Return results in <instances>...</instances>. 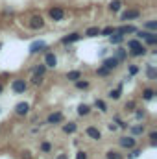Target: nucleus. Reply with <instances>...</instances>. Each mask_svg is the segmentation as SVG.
<instances>
[{
    "label": "nucleus",
    "mask_w": 157,
    "mask_h": 159,
    "mask_svg": "<svg viewBox=\"0 0 157 159\" xmlns=\"http://www.w3.org/2000/svg\"><path fill=\"white\" fill-rule=\"evenodd\" d=\"M144 39H146V43H148V44H155V43H157V35L154 34V32H152V34H148V32H146Z\"/></svg>",
    "instance_id": "nucleus-20"
},
{
    "label": "nucleus",
    "mask_w": 157,
    "mask_h": 159,
    "mask_svg": "<svg viewBox=\"0 0 157 159\" xmlns=\"http://www.w3.org/2000/svg\"><path fill=\"white\" fill-rule=\"evenodd\" d=\"M137 72H139V69H137L135 65H133V67H129V74H137Z\"/></svg>",
    "instance_id": "nucleus-37"
},
{
    "label": "nucleus",
    "mask_w": 157,
    "mask_h": 159,
    "mask_svg": "<svg viewBox=\"0 0 157 159\" xmlns=\"http://www.w3.org/2000/svg\"><path fill=\"white\" fill-rule=\"evenodd\" d=\"M2 91H4V87H2V83H0V93H2Z\"/></svg>",
    "instance_id": "nucleus-41"
},
{
    "label": "nucleus",
    "mask_w": 157,
    "mask_h": 159,
    "mask_svg": "<svg viewBox=\"0 0 157 159\" xmlns=\"http://www.w3.org/2000/svg\"><path fill=\"white\" fill-rule=\"evenodd\" d=\"M96 107H98L100 111H107V107H105V102H104V100H98V98H96Z\"/></svg>",
    "instance_id": "nucleus-24"
},
{
    "label": "nucleus",
    "mask_w": 157,
    "mask_h": 159,
    "mask_svg": "<svg viewBox=\"0 0 157 159\" xmlns=\"http://www.w3.org/2000/svg\"><path fill=\"white\" fill-rule=\"evenodd\" d=\"M44 48H46V43H44V41H35V43L30 46V52H32V54H37V52L44 50Z\"/></svg>",
    "instance_id": "nucleus-8"
},
{
    "label": "nucleus",
    "mask_w": 157,
    "mask_h": 159,
    "mask_svg": "<svg viewBox=\"0 0 157 159\" xmlns=\"http://www.w3.org/2000/svg\"><path fill=\"white\" fill-rule=\"evenodd\" d=\"M79 34H70V35H67V37H63V44H70V43H74V41H79Z\"/></svg>",
    "instance_id": "nucleus-14"
},
{
    "label": "nucleus",
    "mask_w": 157,
    "mask_h": 159,
    "mask_svg": "<svg viewBox=\"0 0 157 159\" xmlns=\"http://www.w3.org/2000/svg\"><path fill=\"white\" fill-rule=\"evenodd\" d=\"M146 28H148V30H157V22H155V20L146 22Z\"/></svg>",
    "instance_id": "nucleus-31"
},
{
    "label": "nucleus",
    "mask_w": 157,
    "mask_h": 159,
    "mask_svg": "<svg viewBox=\"0 0 157 159\" xmlns=\"http://www.w3.org/2000/svg\"><path fill=\"white\" fill-rule=\"evenodd\" d=\"M117 57L118 61H122V59H126V50H122V48H118V52H117Z\"/></svg>",
    "instance_id": "nucleus-26"
},
{
    "label": "nucleus",
    "mask_w": 157,
    "mask_h": 159,
    "mask_svg": "<svg viewBox=\"0 0 157 159\" xmlns=\"http://www.w3.org/2000/svg\"><path fill=\"white\" fill-rule=\"evenodd\" d=\"M63 17H65V11H63V7H52L50 9V19L52 20H63Z\"/></svg>",
    "instance_id": "nucleus-3"
},
{
    "label": "nucleus",
    "mask_w": 157,
    "mask_h": 159,
    "mask_svg": "<svg viewBox=\"0 0 157 159\" xmlns=\"http://www.w3.org/2000/svg\"><path fill=\"white\" fill-rule=\"evenodd\" d=\"M81 78V72L79 70H70V72H67V80H70V81H76V80Z\"/></svg>",
    "instance_id": "nucleus-17"
},
{
    "label": "nucleus",
    "mask_w": 157,
    "mask_h": 159,
    "mask_svg": "<svg viewBox=\"0 0 157 159\" xmlns=\"http://www.w3.org/2000/svg\"><path fill=\"white\" fill-rule=\"evenodd\" d=\"M120 6H122V2H120V0H113V2L109 4V9H111V11H118V9H120Z\"/></svg>",
    "instance_id": "nucleus-22"
},
{
    "label": "nucleus",
    "mask_w": 157,
    "mask_h": 159,
    "mask_svg": "<svg viewBox=\"0 0 157 159\" xmlns=\"http://www.w3.org/2000/svg\"><path fill=\"white\" fill-rule=\"evenodd\" d=\"M109 98H113V100H118V98H120V87L109 93Z\"/></svg>",
    "instance_id": "nucleus-25"
},
{
    "label": "nucleus",
    "mask_w": 157,
    "mask_h": 159,
    "mask_svg": "<svg viewBox=\"0 0 157 159\" xmlns=\"http://www.w3.org/2000/svg\"><path fill=\"white\" fill-rule=\"evenodd\" d=\"M154 94H155V93H154L152 89H144V93H142V98H144V100H152V98H154Z\"/></svg>",
    "instance_id": "nucleus-21"
},
{
    "label": "nucleus",
    "mask_w": 157,
    "mask_h": 159,
    "mask_svg": "<svg viewBox=\"0 0 157 159\" xmlns=\"http://www.w3.org/2000/svg\"><path fill=\"white\" fill-rule=\"evenodd\" d=\"M98 74H100V76H107V74H109V69L102 67V69H98Z\"/></svg>",
    "instance_id": "nucleus-33"
},
{
    "label": "nucleus",
    "mask_w": 157,
    "mask_h": 159,
    "mask_svg": "<svg viewBox=\"0 0 157 159\" xmlns=\"http://www.w3.org/2000/svg\"><path fill=\"white\" fill-rule=\"evenodd\" d=\"M76 159H87V154H85V152H78Z\"/></svg>",
    "instance_id": "nucleus-36"
},
{
    "label": "nucleus",
    "mask_w": 157,
    "mask_h": 159,
    "mask_svg": "<svg viewBox=\"0 0 157 159\" xmlns=\"http://www.w3.org/2000/svg\"><path fill=\"white\" fill-rule=\"evenodd\" d=\"M43 26H44V20H43V17H41V15L32 17V20H30V28H32V30H41Z\"/></svg>",
    "instance_id": "nucleus-4"
},
{
    "label": "nucleus",
    "mask_w": 157,
    "mask_h": 159,
    "mask_svg": "<svg viewBox=\"0 0 157 159\" xmlns=\"http://www.w3.org/2000/svg\"><path fill=\"white\" fill-rule=\"evenodd\" d=\"M57 65V57L52 54V52H48L46 56H44V67H50V69H54Z\"/></svg>",
    "instance_id": "nucleus-5"
},
{
    "label": "nucleus",
    "mask_w": 157,
    "mask_h": 159,
    "mask_svg": "<svg viewBox=\"0 0 157 159\" xmlns=\"http://www.w3.org/2000/svg\"><path fill=\"white\" fill-rule=\"evenodd\" d=\"M28 111H30V104H26V102H19L15 106V113L17 115H28Z\"/></svg>",
    "instance_id": "nucleus-6"
},
{
    "label": "nucleus",
    "mask_w": 157,
    "mask_h": 159,
    "mask_svg": "<svg viewBox=\"0 0 157 159\" xmlns=\"http://www.w3.org/2000/svg\"><path fill=\"white\" fill-rule=\"evenodd\" d=\"M87 135H89L91 139H96V141H98V139L102 137L100 129H98V128H94V126H89V128H87Z\"/></svg>",
    "instance_id": "nucleus-10"
},
{
    "label": "nucleus",
    "mask_w": 157,
    "mask_h": 159,
    "mask_svg": "<svg viewBox=\"0 0 157 159\" xmlns=\"http://www.w3.org/2000/svg\"><path fill=\"white\" fill-rule=\"evenodd\" d=\"M120 146H124V148L129 150V148L135 146V139H133V137H122V139H120Z\"/></svg>",
    "instance_id": "nucleus-11"
},
{
    "label": "nucleus",
    "mask_w": 157,
    "mask_h": 159,
    "mask_svg": "<svg viewBox=\"0 0 157 159\" xmlns=\"http://www.w3.org/2000/svg\"><path fill=\"white\" fill-rule=\"evenodd\" d=\"M50 148H52L50 143H43V144H41V150H43V152H50Z\"/></svg>",
    "instance_id": "nucleus-34"
},
{
    "label": "nucleus",
    "mask_w": 157,
    "mask_h": 159,
    "mask_svg": "<svg viewBox=\"0 0 157 159\" xmlns=\"http://www.w3.org/2000/svg\"><path fill=\"white\" fill-rule=\"evenodd\" d=\"M113 34H115V35H111V43H113V44H118V43H122V41H124V35H122V34H118L117 30H115Z\"/></svg>",
    "instance_id": "nucleus-19"
},
{
    "label": "nucleus",
    "mask_w": 157,
    "mask_h": 159,
    "mask_svg": "<svg viewBox=\"0 0 157 159\" xmlns=\"http://www.w3.org/2000/svg\"><path fill=\"white\" fill-rule=\"evenodd\" d=\"M76 87H78V89H85V87H89V83H87V81H79V80H76Z\"/></svg>",
    "instance_id": "nucleus-32"
},
{
    "label": "nucleus",
    "mask_w": 157,
    "mask_h": 159,
    "mask_svg": "<svg viewBox=\"0 0 157 159\" xmlns=\"http://www.w3.org/2000/svg\"><path fill=\"white\" fill-rule=\"evenodd\" d=\"M32 81H34L35 85H41V83H43V76H39V74H34V78H32Z\"/></svg>",
    "instance_id": "nucleus-28"
},
{
    "label": "nucleus",
    "mask_w": 157,
    "mask_h": 159,
    "mask_svg": "<svg viewBox=\"0 0 157 159\" xmlns=\"http://www.w3.org/2000/svg\"><path fill=\"white\" fill-rule=\"evenodd\" d=\"M117 32L122 35H128V34H135L137 30H135V26H122V28H117Z\"/></svg>",
    "instance_id": "nucleus-12"
},
{
    "label": "nucleus",
    "mask_w": 157,
    "mask_h": 159,
    "mask_svg": "<svg viewBox=\"0 0 157 159\" xmlns=\"http://www.w3.org/2000/svg\"><path fill=\"white\" fill-rule=\"evenodd\" d=\"M128 48H131V56H144V54H146V48H144L137 39L128 41Z\"/></svg>",
    "instance_id": "nucleus-1"
},
{
    "label": "nucleus",
    "mask_w": 157,
    "mask_h": 159,
    "mask_svg": "<svg viewBox=\"0 0 157 159\" xmlns=\"http://www.w3.org/2000/svg\"><path fill=\"white\" fill-rule=\"evenodd\" d=\"M44 70H46V67H44V65H41V67H37V69L34 70V74H39V76H43V74H44Z\"/></svg>",
    "instance_id": "nucleus-29"
},
{
    "label": "nucleus",
    "mask_w": 157,
    "mask_h": 159,
    "mask_svg": "<svg viewBox=\"0 0 157 159\" xmlns=\"http://www.w3.org/2000/svg\"><path fill=\"white\" fill-rule=\"evenodd\" d=\"M133 107H135V104H133V102H128V104H126V109H133Z\"/></svg>",
    "instance_id": "nucleus-39"
},
{
    "label": "nucleus",
    "mask_w": 157,
    "mask_h": 159,
    "mask_svg": "<svg viewBox=\"0 0 157 159\" xmlns=\"http://www.w3.org/2000/svg\"><path fill=\"white\" fill-rule=\"evenodd\" d=\"M113 32H115V28H111V26H109V28H104V30H100V35H111Z\"/></svg>",
    "instance_id": "nucleus-27"
},
{
    "label": "nucleus",
    "mask_w": 157,
    "mask_h": 159,
    "mask_svg": "<svg viewBox=\"0 0 157 159\" xmlns=\"http://www.w3.org/2000/svg\"><path fill=\"white\" fill-rule=\"evenodd\" d=\"M89 113H91V107H89L87 104H79L78 106V115L83 117V115H89Z\"/></svg>",
    "instance_id": "nucleus-16"
},
{
    "label": "nucleus",
    "mask_w": 157,
    "mask_h": 159,
    "mask_svg": "<svg viewBox=\"0 0 157 159\" xmlns=\"http://www.w3.org/2000/svg\"><path fill=\"white\" fill-rule=\"evenodd\" d=\"M85 35H87V37H96V35H100V28H98V26H91V28L85 32Z\"/></svg>",
    "instance_id": "nucleus-15"
},
{
    "label": "nucleus",
    "mask_w": 157,
    "mask_h": 159,
    "mask_svg": "<svg viewBox=\"0 0 157 159\" xmlns=\"http://www.w3.org/2000/svg\"><path fill=\"white\" fill-rule=\"evenodd\" d=\"M26 89H28V83H26L24 80H13V83H11V91H13V93L20 94V93H24Z\"/></svg>",
    "instance_id": "nucleus-2"
},
{
    "label": "nucleus",
    "mask_w": 157,
    "mask_h": 159,
    "mask_svg": "<svg viewBox=\"0 0 157 159\" xmlns=\"http://www.w3.org/2000/svg\"><path fill=\"white\" fill-rule=\"evenodd\" d=\"M105 157H107V159H120V156H118L117 152H113V150H111V152H107V156H105Z\"/></svg>",
    "instance_id": "nucleus-30"
},
{
    "label": "nucleus",
    "mask_w": 157,
    "mask_h": 159,
    "mask_svg": "<svg viewBox=\"0 0 157 159\" xmlns=\"http://www.w3.org/2000/svg\"><path fill=\"white\" fill-rule=\"evenodd\" d=\"M157 76V70H155V67L154 65H150V69H148V78L150 80H154Z\"/></svg>",
    "instance_id": "nucleus-23"
},
{
    "label": "nucleus",
    "mask_w": 157,
    "mask_h": 159,
    "mask_svg": "<svg viewBox=\"0 0 157 159\" xmlns=\"http://www.w3.org/2000/svg\"><path fill=\"white\" fill-rule=\"evenodd\" d=\"M61 120H63V115H61V113H52L46 122H48V124H57V122H61Z\"/></svg>",
    "instance_id": "nucleus-13"
},
{
    "label": "nucleus",
    "mask_w": 157,
    "mask_h": 159,
    "mask_svg": "<svg viewBox=\"0 0 157 159\" xmlns=\"http://www.w3.org/2000/svg\"><path fill=\"white\" fill-rule=\"evenodd\" d=\"M76 128H78V126H76L74 122H69V124H65V126H63V131H65V133H74V131H76Z\"/></svg>",
    "instance_id": "nucleus-18"
},
{
    "label": "nucleus",
    "mask_w": 157,
    "mask_h": 159,
    "mask_svg": "<svg viewBox=\"0 0 157 159\" xmlns=\"http://www.w3.org/2000/svg\"><path fill=\"white\" fill-rule=\"evenodd\" d=\"M142 129H144L142 126H137V128H133V133H142Z\"/></svg>",
    "instance_id": "nucleus-38"
},
{
    "label": "nucleus",
    "mask_w": 157,
    "mask_h": 159,
    "mask_svg": "<svg viewBox=\"0 0 157 159\" xmlns=\"http://www.w3.org/2000/svg\"><path fill=\"white\" fill-rule=\"evenodd\" d=\"M118 63H120V61H118L117 57L113 56V57H107V59H104V63H102V65H104L105 69L113 70V69H117V67H118Z\"/></svg>",
    "instance_id": "nucleus-7"
},
{
    "label": "nucleus",
    "mask_w": 157,
    "mask_h": 159,
    "mask_svg": "<svg viewBox=\"0 0 157 159\" xmlns=\"http://www.w3.org/2000/svg\"><path fill=\"white\" fill-rule=\"evenodd\" d=\"M150 141H152V144H155V141H157V133H155V131H152V133H150Z\"/></svg>",
    "instance_id": "nucleus-35"
},
{
    "label": "nucleus",
    "mask_w": 157,
    "mask_h": 159,
    "mask_svg": "<svg viewBox=\"0 0 157 159\" xmlns=\"http://www.w3.org/2000/svg\"><path fill=\"white\" fill-rule=\"evenodd\" d=\"M139 11L137 9H129V11H124L122 13V20H129V19H139Z\"/></svg>",
    "instance_id": "nucleus-9"
},
{
    "label": "nucleus",
    "mask_w": 157,
    "mask_h": 159,
    "mask_svg": "<svg viewBox=\"0 0 157 159\" xmlns=\"http://www.w3.org/2000/svg\"><path fill=\"white\" fill-rule=\"evenodd\" d=\"M57 159H69V157H67L65 154H61V156H57Z\"/></svg>",
    "instance_id": "nucleus-40"
}]
</instances>
